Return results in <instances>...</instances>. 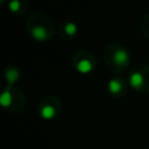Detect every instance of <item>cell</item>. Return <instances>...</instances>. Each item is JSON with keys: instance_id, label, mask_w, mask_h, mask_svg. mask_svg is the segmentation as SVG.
I'll use <instances>...</instances> for the list:
<instances>
[{"instance_id": "4", "label": "cell", "mask_w": 149, "mask_h": 149, "mask_svg": "<svg viewBox=\"0 0 149 149\" xmlns=\"http://www.w3.org/2000/svg\"><path fill=\"white\" fill-rule=\"evenodd\" d=\"M92 68H93V65H92V63H91L88 59H81V61L77 64V70H78L79 72H81V73H87V72H90V71L92 70Z\"/></svg>"}, {"instance_id": "7", "label": "cell", "mask_w": 149, "mask_h": 149, "mask_svg": "<svg viewBox=\"0 0 149 149\" xmlns=\"http://www.w3.org/2000/svg\"><path fill=\"white\" fill-rule=\"evenodd\" d=\"M0 104L3 107H8L12 104V94L9 91H5L0 97Z\"/></svg>"}, {"instance_id": "11", "label": "cell", "mask_w": 149, "mask_h": 149, "mask_svg": "<svg viewBox=\"0 0 149 149\" xmlns=\"http://www.w3.org/2000/svg\"><path fill=\"white\" fill-rule=\"evenodd\" d=\"M1 1H3V0H1Z\"/></svg>"}, {"instance_id": "9", "label": "cell", "mask_w": 149, "mask_h": 149, "mask_svg": "<svg viewBox=\"0 0 149 149\" xmlns=\"http://www.w3.org/2000/svg\"><path fill=\"white\" fill-rule=\"evenodd\" d=\"M65 31H66L69 35H74V34L77 33V26H76L74 23H72V22H69V23H66V26H65Z\"/></svg>"}, {"instance_id": "5", "label": "cell", "mask_w": 149, "mask_h": 149, "mask_svg": "<svg viewBox=\"0 0 149 149\" xmlns=\"http://www.w3.org/2000/svg\"><path fill=\"white\" fill-rule=\"evenodd\" d=\"M55 114H56V111H55V108H54L52 106H50V105H47V106H44V107L41 109V116H42L43 119L50 120V119H52V118L55 116Z\"/></svg>"}, {"instance_id": "10", "label": "cell", "mask_w": 149, "mask_h": 149, "mask_svg": "<svg viewBox=\"0 0 149 149\" xmlns=\"http://www.w3.org/2000/svg\"><path fill=\"white\" fill-rule=\"evenodd\" d=\"M20 8V2L19 0H13L12 2H9V9L12 12H17Z\"/></svg>"}, {"instance_id": "8", "label": "cell", "mask_w": 149, "mask_h": 149, "mask_svg": "<svg viewBox=\"0 0 149 149\" xmlns=\"http://www.w3.org/2000/svg\"><path fill=\"white\" fill-rule=\"evenodd\" d=\"M6 78H7L8 83L12 84V83H14V81L19 78V72H17L15 69H9V70L7 71V73H6Z\"/></svg>"}, {"instance_id": "3", "label": "cell", "mask_w": 149, "mask_h": 149, "mask_svg": "<svg viewBox=\"0 0 149 149\" xmlns=\"http://www.w3.org/2000/svg\"><path fill=\"white\" fill-rule=\"evenodd\" d=\"M129 83H130V85H132L134 88H139V87H141V86L143 85L144 78H143V76H142L140 72H134V73L130 76V78H129Z\"/></svg>"}, {"instance_id": "2", "label": "cell", "mask_w": 149, "mask_h": 149, "mask_svg": "<svg viewBox=\"0 0 149 149\" xmlns=\"http://www.w3.org/2000/svg\"><path fill=\"white\" fill-rule=\"evenodd\" d=\"M30 33H31L33 37H34L35 40H37V41H44V40H47V37H48L47 30H45L44 27H42V26H37V27L33 28Z\"/></svg>"}, {"instance_id": "1", "label": "cell", "mask_w": 149, "mask_h": 149, "mask_svg": "<svg viewBox=\"0 0 149 149\" xmlns=\"http://www.w3.org/2000/svg\"><path fill=\"white\" fill-rule=\"evenodd\" d=\"M113 61L118 65H126L129 61V55L125 49H118L113 56Z\"/></svg>"}, {"instance_id": "6", "label": "cell", "mask_w": 149, "mask_h": 149, "mask_svg": "<svg viewBox=\"0 0 149 149\" xmlns=\"http://www.w3.org/2000/svg\"><path fill=\"white\" fill-rule=\"evenodd\" d=\"M121 88H122V84H121L120 80H118V79L109 80V83H108V90H109L111 93L116 94V93H119L121 91Z\"/></svg>"}]
</instances>
